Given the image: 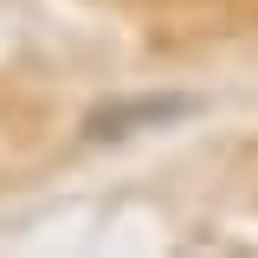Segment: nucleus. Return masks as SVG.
<instances>
[{"mask_svg":"<svg viewBox=\"0 0 258 258\" xmlns=\"http://www.w3.org/2000/svg\"><path fill=\"white\" fill-rule=\"evenodd\" d=\"M174 116H194V97H174V91H155V97H136V103H103L84 116V136L91 142H116L129 129H155V123H174Z\"/></svg>","mask_w":258,"mask_h":258,"instance_id":"nucleus-1","label":"nucleus"}]
</instances>
